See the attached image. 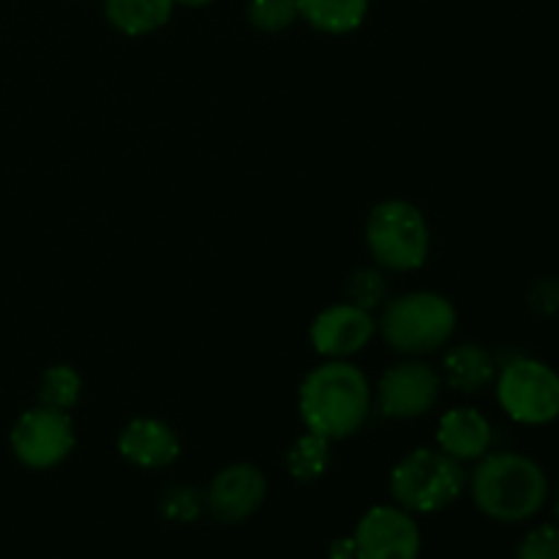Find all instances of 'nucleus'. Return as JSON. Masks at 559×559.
<instances>
[{"mask_svg":"<svg viewBox=\"0 0 559 559\" xmlns=\"http://www.w3.org/2000/svg\"><path fill=\"white\" fill-rule=\"evenodd\" d=\"M467 486L464 464L440 448L407 453L391 473V495L409 513H437L456 502Z\"/></svg>","mask_w":559,"mask_h":559,"instance_id":"4","label":"nucleus"},{"mask_svg":"<svg viewBox=\"0 0 559 559\" xmlns=\"http://www.w3.org/2000/svg\"><path fill=\"white\" fill-rule=\"evenodd\" d=\"M347 295L349 304L360 306V309H377V306H382V300H385L388 295L385 276H382L377 267H360V271H355L353 278H349Z\"/></svg>","mask_w":559,"mask_h":559,"instance_id":"20","label":"nucleus"},{"mask_svg":"<svg viewBox=\"0 0 559 559\" xmlns=\"http://www.w3.org/2000/svg\"><path fill=\"white\" fill-rule=\"evenodd\" d=\"M267 497V480L262 469L251 464H229L205 491V511H211L218 522H243L251 513L260 511Z\"/></svg>","mask_w":559,"mask_h":559,"instance_id":"11","label":"nucleus"},{"mask_svg":"<svg viewBox=\"0 0 559 559\" xmlns=\"http://www.w3.org/2000/svg\"><path fill=\"white\" fill-rule=\"evenodd\" d=\"M366 246L377 267L391 273L418 271L429 257L431 233L424 213L407 200H385L369 213Z\"/></svg>","mask_w":559,"mask_h":559,"instance_id":"5","label":"nucleus"},{"mask_svg":"<svg viewBox=\"0 0 559 559\" xmlns=\"http://www.w3.org/2000/svg\"><path fill=\"white\" fill-rule=\"evenodd\" d=\"M249 22L262 33H282L298 20L295 0H249Z\"/></svg>","mask_w":559,"mask_h":559,"instance_id":"19","label":"nucleus"},{"mask_svg":"<svg viewBox=\"0 0 559 559\" xmlns=\"http://www.w3.org/2000/svg\"><path fill=\"white\" fill-rule=\"evenodd\" d=\"M495 431L489 418L473 407L451 409L440 418L437 426V445L442 453L453 456L456 462H478L489 453Z\"/></svg>","mask_w":559,"mask_h":559,"instance_id":"13","label":"nucleus"},{"mask_svg":"<svg viewBox=\"0 0 559 559\" xmlns=\"http://www.w3.org/2000/svg\"><path fill=\"white\" fill-rule=\"evenodd\" d=\"M205 511V495L191 486H173L162 497V513L169 522H194Z\"/></svg>","mask_w":559,"mask_h":559,"instance_id":"21","label":"nucleus"},{"mask_svg":"<svg viewBox=\"0 0 559 559\" xmlns=\"http://www.w3.org/2000/svg\"><path fill=\"white\" fill-rule=\"evenodd\" d=\"M175 3H183V5H194V9H197V5H207V3H211V0H175Z\"/></svg>","mask_w":559,"mask_h":559,"instance_id":"24","label":"nucleus"},{"mask_svg":"<svg viewBox=\"0 0 559 559\" xmlns=\"http://www.w3.org/2000/svg\"><path fill=\"white\" fill-rule=\"evenodd\" d=\"M76 445L74 424L69 413L52 407L27 409L11 429V451L25 467L49 469L58 467Z\"/></svg>","mask_w":559,"mask_h":559,"instance_id":"7","label":"nucleus"},{"mask_svg":"<svg viewBox=\"0 0 559 559\" xmlns=\"http://www.w3.org/2000/svg\"><path fill=\"white\" fill-rule=\"evenodd\" d=\"M118 451L134 467L162 469L180 456V440L164 420L136 418L120 431Z\"/></svg>","mask_w":559,"mask_h":559,"instance_id":"12","label":"nucleus"},{"mask_svg":"<svg viewBox=\"0 0 559 559\" xmlns=\"http://www.w3.org/2000/svg\"><path fill=\"white\" fill-rule=\"evenodd\" d=\"M442 377L424 360L391 366L377 385V407L385 418L413 420L429 413L440 399Z\"/></svg>","mask_w":559,"mask_h":559,"instance_id":"8","label":"nucleus"},{"mask_svg":"<svg viewBox=\"0 0 559 559\" xmlns=\"http://www.w3.org/2000/svg\"><path fill=\"white\" fill-rule=\"evenodd\" d=\"M497 399L516 424H551L559 418V374L544 360L513 358L497 374Z\"/></svg>","mask_w":559,"mask_h":559,"instance_id":"6","label":"nucleus"},{"mask_svg":"<svg viewBox=\"0 0 559 559\" xmlns=\"http://www.w3.org/2000/svg\"><path fill=\"white\" fill-rule=\"evenodd\" d=\"M533 306L538 311H544V314H555V311H559V282L557 278H546V282L535 284Z\"/></svg>","mask_w":559,"mask_h":559,"instance_id":"23","label":"nucleus"},{"mask_svg":"<svg viewBox=\"0 0 559 559\" xmlns=\"http://www.w3.org/2000/svg\"><path fill=\"white\" fill-rule=\"evenodd\" d=\"M38 396H41L44 407L69 413L71 407H76L82 396V377L71 366H52V369L44 371Z\"/></svg>","mask_w":559,"mask_h":559,"instance_id":"18","label":"nucleus"},{"mask_svg":"<svg viewBox=\"0 0 559 559\" xmlns=\"http://www.w3.org/2000/svg\"><path fill=\"white\" fill-rule=\"evenodd\" d=\"M298 16L322 33H353L369 11V0H295Z\"/></svg>","mask_w":559,"mask_h":559,"instance_id":"16","label":"nucleus"},{"mask_svg":"<svg viewBox=\"0 0 559 559\" xmlns=\"http://www.w3.org/2000/svg\"><path fill=\"white\" fill-rule=\"evenodd\" d=\"M331 467V440L306 431L287 451V469L295 480H317Z\"/></svg>","mask_w":559,"mask_h":559,"instance_id":"17","label":"nucleus"},{"mask_svg":"<svg viewBox=\"0 0 559 559\" xmlns=\"http://www.w3.org/2000/svg\"><path fill=\"white\" fill-rule=\"evenodd\" d=\"M377 333V322L371 311L360 309L355 304H336L328 306L325 311L314 317L311 322V344L317 353L328 360H347L364 347Z\"/></svg>","mask_w":559,"mask_h":559,"instance_id":"10","label":"nucleus"},{"mask_svg":"<svg viewBox=\"0 0 559 559\" xmlns=\"http://www.w3.org/2000/svg\"><path fill=\"white\" fill-rule=\"evenodd\" d=\"M555 513H557V522H559V489H557V500H555Z\"/></svg>","mask_w":559,"mask_h":559,"instance_id":"25","label":"nucleus"},{"mask_svg":"<svg viewBox=\"0 0 559 559\" xmlns=\"http://www.w3.org/2000/svg\"><path fill=\"white\" fill-rule=\"evenodd\" d=\"M175 0H104V14L115 31L126 36H145L169 22Z\"/></svg>","mask_w":559,"mask_h":559,"instance_id":"15","label":"nucleus"},{"mask_svg":"<svg viewBox=\"0 0 559 559\" xmlns=\"http://www.w3.org/2000/svg\"><path fill=\"white\" fill-rule=\"evenodd\" d=\"M497 374V360L478 344H459L442 360V380L462 393H475Z\"/></svg>","mask_w":559,"mask_h":559,"instance_id":"14","label":"nucleus"},{"mask_svg":"<svg viewBox=\"0 0 559 559\" xmlns=\"http://www.w3.org/2000/svg\"><path fill=\"white\" fill-rule=\"evenodd\" d=\"M377 331L396 353H435L456 333V309L440 293H407L382 309Z\"/></svg>","mask_w":559,"mask_h":559,"instance_id":"3","label":"nucleus"},{"mask_svg":"<svg viewBox=\"0 0 559 559\" xmlns=\"http://www.w3.org/2000/svg\"><path fill=\"white\" fill-rule=\"evenodd\" d=\"M469 491L480 513L495 522L516 524L544 508L549 480L544 467L524 453H486L469 478Z\"/></svg>","mask_w":559,"mask_h":559,"instance_id":"2","label":"nucleus"},{"mask_svg":"<svg viewBox=\"0 0 559 559\" xmlns=\"http://www.w3.org/2000/svg\"><path fill=\"white\" fill-rule=\"evenodd\" d=\"M516 559H559V524H544L519 544Z\"/></svg>","mask_w":559,"mask_h":559,"instance_id":"22","label":"nucleus"},{"mask_svg":"<svg viewBox=\"0 0 559 559\" xmlns=\"http://www.w3.org/2000/svg\"><path fill=\"white\" fill-rule=\"evenodd\" d=\"M369 413V380L347 360H325L300 385V418L306 429L331 442L360 431Z\"/></svg>","mask_w":559,"mask_h":559,"instance_id":"1","label":"nucleus"},{"mask_svg":"<svg viewBox=\"0 0 559 559\" xmlns=\"http://www.w3.org/2000/svg\"><path fill=\"white\" fill-rule=\"evenodd\" d=\"M353 544L358 559H418L420 530L404 508L377 506L358 522Z\"/></svg>","mask_w":559,"mask_h":559,"instance_id":"9","label":"nucleus"}]
</instances>
